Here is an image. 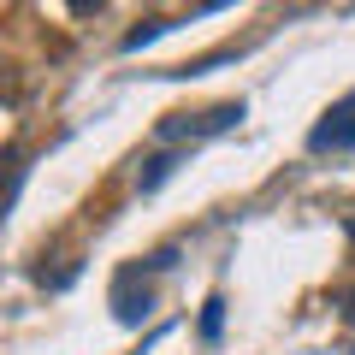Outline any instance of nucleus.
Returning a JSON list of instances; mask_svg holds the SVG:
<instances>
[{
  "label": "nucleus",
  "mask_w": 355,
  "mask_h": 355,
  "mask_svg": "<svg viewBox=\"0 0 355 355\" xmlns=\"http://www.w3.org/2000/svg\"><path fill=\"white\" fill-rule=\"evenodd\" d=\"M18 184H24V154H18V148H6V154H0V219L12 214Z\"/></svg>",
  "instance_id": "obj_3"
},
{
  "label": "nucleus",
  "mask_w": 355,
  "mask_h": 355,
  "mask_svg": "<svg viewBox=\"0 0 355 355\" xmlns=\"http://www.w3.org/2000/svg\"><path fill=\"white\" fill-rule=\"evenodd\" d=\"M231 125H243V101H219L207 113H172V119H160V137L166 142H202V137H219Z\"/></svg>",
  "instance_id": "obj_1"
},
{
  "label": "nucleus",
  "mask_w": 355,
  "mask_h": 355,
  "mask_svg": "<svg viewBox=\"0 0 355 355\" xmlns=\"http://www.w3.org/2000/svg\"><path fill=\"white\" fill-rule=\"evenodd\" d=\"M172 166H178V154H154V160L137 172V190H142V196H148V190H160L166 178H172Z\"/></svg>",
  "instance_id": "obj_4"
},
{
  "label": "nucleus",
  "mask_w": 355,
  "mask_h": 355,
  "mask_svg": "<svg viewBox=\"0 0 355 355\" xmlns=\"http://www.w3.org/2000/svg\"><path fill=\"white\" fill-rule=\"evenodd\" d=\"M349 243H355V214H349Z\"/></svg>",
  "instance_id": "obj_8"
},
{
  "label": "nucleus",
  "mask_w": 355,
  "mask_h": 355,
  "mask_svg": "<svg viewBox=\"0 0 355 355\" xmlns=\"http://www.w3.org/2000/svg\"><path fill=\"white\" fill-rule=\"evenodd\" d=\"M219 326H225V296H207V302H202V338L214 343Z\"/></svg>",
  "instance_id": "obj_6"
},
{
  "label": "nucleus",
  "mask_w": 355,
  "mask_h": 355,
  "mask_svg": "<svg viewBox=\"0 0 355 355\" xmlns=\"http://www.w3.org/2000/svg\"><path fill=\"white\" fill-rule=\"evenodd\" d=\"M166 30H172V24H166V18H142L137 30H125V42H119V48H125V53H137L142 42H154V36H166Z\"/></svg>",
  "instance_id": "obj_5"
},
{
  "label": "nucleus",
  "mask_w": 355,
  "mask_h": 355,
  "mask_svg": "<svg viewBox=\"0 0 355 355\" xmlns=\"http://www.w3.org/2000/svg\"><path fill=\"white\" fill-rule=\"evenodd\" d=\"M343 320H349V326H355V291L343 296Z\"/></svg>",
  "instance_id": "obj_7"
},
{
  "label": "nucleus",
  "mask_w": 355,
  "mask_h": 355,
  "mask_svg": "<svg viewBox=\"0 0 355 355\" xmlns=\"http://www.w3.org/2000/svg\"><path fill=\"white\" fill-rule=\"evenodd\" d=\"M308 148H314V154H343V148H355V89H349V95H343V101L314 125Z\"/></svg>",
  "instance_id": "obj_2"
}]
</instances>
